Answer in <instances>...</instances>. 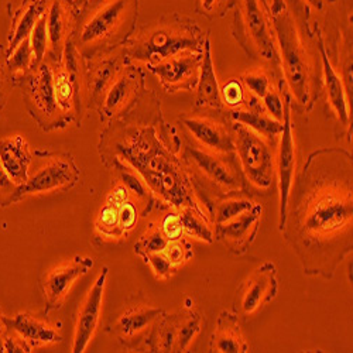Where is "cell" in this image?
Returning <instances> with one entry per match:
<instances>
[{
	"mask_svg": "<svg viewBox=\"0 0 353 353\" xmlns=\"http://www.w3.org/2000/svg\"><path fill=\"white\" fill-rule=\"evenodd\" d=\"M353 164L342 147H319L292 183L280 229L305 274L331 280L353 248Z\"/></svg>",
	"mask_w": 353,
	"mask_h": 353,
	"instance_id": "1",
	"label": "cell"
},
{
	"mask_svg": "<svg viewBox=\"0 0 353 353\" xmlns=\"http://www.w3.org/2000/svg\"><path fill=\"white\" fill-rule=\"evenodd\" d=\"M181 149L179 132L160 113L150 125L109 123L99 144L105 164L117 161L133 170L157 202L176 210L191 208L212 223L195 192Z\"/></svg>",
	"mask_w": 353,
	"mask_h": 353,
	"instance_id": "2",
	"label": "cell"
},
{
	"mask_svg": "<svg viewBox=\"0 0 353 353\" xmlns=\"http://www.w3.org/2000/svg\"><path fill=\"white\" fill-rule=\"evenodd\" d=\"M139 0H90L79 12L72 41L83 60L122 48L136 30Z\"/></svg>",
	"mask_w": 353,
	"mask_h": 353,
	"instance_id": "3",
	"label": "cell"
},
{
	"mask_svg": "<svg viewBox=\"0 0 353 353\" xmlns=\"http://www.w3.org/2000/svg\"><path fill=\"white\" fill-rule=\"evenodd\" d=\"M279 50L284 83L301 112H310L316 98V74L312 55L296 16L285 0H272L269 12Z\"/></svg>",
	"mask_w": 353,
	"mask_h": 353,
	"instance_id": "4",
	"label": "cell"
},
{
	"mask_svg": "<svg viewBox=\"0 0 353 353\" xmlns=\"http://www.w3.org/2000/svg\"><path fill=\"white\" fill-rule=\"evenodd\" d=\"M207 39L194 20L172 12L134 30L123 50L132 63L153 65L180 54H201Z\"/></svg>",
	"mask_w": 353,
	"mask_h": 353,
	"instance_id": "5",
	"label": "cell"
},
{
	"mask_svg": "<svg viewBox=\"0 0 353 353\" xmlns=\"http://www.w3.org/2000/svg\"><path fill=\"white\" fill-rule=\"evenodd\" d=\"M181 157L210 218L216 201L232 194L249 192L234 153H215L195 143H187L181 149Z\"/></svg>",
	"mask_w": 353,
	"mask_h": 353,
	"instance_id": "6",
	"label": "cell"
},
{
	"mask_svg": "<svg viewBox=\"0 0 353 353\" xmlns=\"http://www.w3.org/2000/svg\"><path fill=\"white\" fill-rule=\"evenodd\" d=\"M230 133L248 190L257 192L273 190L277 181L274 145L239 122L232 121Z\"/></svg>",
	"mask_w": 353,
	"mask_h": 353,
	"instance_id": "7",
	"label": "cell"
},
{
	"mask_svg": "<svg viewBox=\"0 0 353 353\" xmlns=\"http://www.w3.org/2000/svg\"><path fill=\"white\" fill-rule=\"evenodd\" d=\"M232 34L249 57L280 65L272 21L261 0H239L233 16Z\"/></svg>",
	"mask_w": 353,
	"mask_h": 353,
	"instance_id": "8",
	"label": "cell"
},
{
	"mask_svg": "<svg viewBox=\"0 0 353 353\" xmlns=\"http://www.w3.org/2000/svg\"><path fill=\"white\" fill-rule=\"evenodd\" d=\"M19 85L21 88L24 105L41 130L64 129L70 123L67 116L58 106L54 91L52 68L47 57L43 61L34 64L20 79Z\"/></svg>",
	"mask_w": 353,
	"mask_h": 353,
	"instance_id": "9",
	"label": "cell"
},
{
	"mask_svg": "<svg viewBox=\"0 0 353 353\" xmlns=\"http://www.w3.org/2000/svg\"><path fill=\"white\" fill-rule=\"evenodd\" d=\"M79 181V170L70 153L34 150L27 181L17 188L16 202L26 195L72 188Z\"/></svg>",
	"mask_w": 353,
	"mask_h": 353,
	"instance_id": "10",
	"label": "cell"
},
{
	"mask_svg": "<svg viewBox=\"0 0 353 353\" xmlns=\"http://www.w3.org/2000/svg\"><path fill=\"white\" fill-rule=\"evenodd\" d=\"M181 126L190 133L194 143L215 153H234L230 133V117L223 110L195 108L179 117Z\"/></svg>",
	"mask_w": 353,
	"mask_h": 353,
	"instance_id": "11",
	"label": "cell"
},
{
	"mask_svg": "<svg viewBox=\"0 0 353 353\" xmlns=\"http://www.w3.org/2000/svg\"><path fill=\"white\" fill-rule=\"evenodd\" d=\"M202 316L191 305L167 315L156 323L145 345L152 352H187L201 331Z\"/></svg>",
	"mask_w": 353,
	"mask_h": 353,
	"instance_id": "12",
	"label": "cell"
},
{
	"mask_svg": "<svg viewBox=\"0 0 353 353\" xmlns=\"http://www.w3.org/2000/svg\"><path fill=\"white\" fill-rule=\"evenodd\" d=\"M145 92L144 71L129 61L106 91L98 112L102 122L121 119L136 109Z\"/></svg>",
	"mask_w": 353,
	"mask_h": 353,
	"instance_id": "13",
	"label": "cell"
},
{
	"mask_svg": "<svg viewBox=\"0 0 353 353\" xmlns=\"http://www.w3.org/2000/svg\"><path fill=\"white\" fill-rule=\"evenodd\" d=\"M281 90L284 97V117H283V130L280 133L277 141V153H276V175L277 185L280 194V211H279V230L281 229L284 219L288 196L291 191V185L294 183V172H296V139L292 133V98L285 88L284 81L281 82Z\"/></svg>",
	"mask_w": 353,
	"mask_h": 353,
	"instance_id": "14",
	"label": "cell"
},
{
	"mask_svg": "<svg viewBox=\"0 0 353 353\" xmlns=\"http://www.w3.org/2000/svg\"><path fill=\"white\" fill-rule=\"evenodd\" d=\"M277 269L272 261H264L238 288L234 296V312L242 316L254 314L277 297Z\"/></svg>",
	"mask_w": 353,
	"mask_h": 353,
	"instance_id": "15",
	"label": "cell"
},
{
	"mask_svg": "<svg viewBox=\"0 0 353 353\" xmlns=\"http://www.w3.org/2000/svg\"><path fill=\"white\" fill-rule=\"evenodd\" d=\"M129 61L123 47L110 54L92 58V60H85V90L90 105L95 109L101 106L109 86Z\"/></svg>",
	"mask_w": 353,
	"mask_h": 353,
	"instance_id": "16",
	"label": "cell"
},
{
	"mask_svg": "<svg viewBox=\"0 0 353 353\" xmlns=\"http://www.w3.org/2000/svg\"><path fill=\"white\" fill-rule=\"evenodd\" d=\"M202 63L201 54H180L167 60L147 65L160 81L161 86L170 94L180 91H194L198 83Z\"/></svg>",
	"mask_w": 353,
	"mask_h": 353,
	"instance_id": "17",
	"label": "cell"
},
{
	"mask_svg": "<svg viewBox=\"0 0 353 353\" xmlns=\"http://www.w3.org/2000/svg\"><path fill=\"white\" fill-rule=\"evenodd\" d=\"M263 207L257 202L254 207L245 214L232 218L228 222L214 226V239L226 246V249L236 254H245L254 242L260 223Z\"/></svg>",
	"mask_w": 353,
	"mask_h": 353,
	"instance_id": "18",
	"label": "cell"
},
{
	"mask_svg": "<svg viewBox=\"0 0 353 353\" xmlns=\"http://www.w3.org/2000/svg\"><path fill=\"white\" fill-rule=\"evenodd\" d=\"M94 260L91 257L77 254L70 263L48 272L44 276L41 287L46 297V315L61 307L72 284L90 272Z\"/></svg>",
	"mask_w": 353,
	"mask_h": 353,
	"instance_id": "19",
	"label": "cell"
},
{
	"mask_svg": "<svg viewBox=\"0 0 353 353\" xmlns=\"http://www.w3.org/2000/svg\"><path fill=\"white\" fill-rule=\"evenodd\" d=\"M108 276H109V268L103 266L81 305L77 325H75L74 342L71 347L72 349L71 352L74 353L85 352L86 346L92 341V336L97 331L98 322H99L101 311H102L103 294H105Z\"/></svg>",
	"mask_w": 353,
	"mask_h": 353,
	"instance_id": "20",
	"label": "cell"
},
{
	"mask_svg": "<svg viewBox=\"0 0 353 353\" xmlns=\"http://www.w3.org/2000/svg\"><path fill=\"white\" fill-rule=\"evenodd\" d=\"M315 34H316V48L319 52L321 65H322V81H323V88H325L327 99L330 102L331 110L335 113L338 123L346 130H349V125L352 122V114H350L349 106H352V102L347 98L341 74L334 68L330 60L325 41H323L322 33L318 26H315Z\"/></svg>",
	"mask_w": 353,
	"mask_h": 353,
	"instance_id": "21",
	"label": "cell"
},
{
	"mask_svg": "<svg viewBox=\"0 0 353 353\" xmlns=\"http://www.w3.org/2000/svg\"><path fill=\"white\" fill-rule=\"evenodd\" d=\"M78 10L70 0H48L46 10L48 52L47 55L61 61L63 51L72 39Z\"/></svg>",
	"mask_w": 353,
	"mask_h": 353,
	"instance_id": "22",
	"label": "cell"
},
{
	"mask_svg": "<svg viewBox=\"0 0 353 353\" xmlns=\"http://www.w3.org/2000/svg\"><path fill=\"white\" fill-rule=\"evenodd\" d=\"M165 312L153 305L136 304L126 308L113 323V334L122 342H133L152 334L156 323L163 318Z\"/></svg>",
	"mask_w": 353,
	"mask_h": 353,
	"instance_id": "23",
	"label": "cell"
},
{
	"mask_svg": "<svg viewBox=\"0 0 353 353\" xmlns=\"http://www.w3.org/2000/svg\"><path fill=\"white\" fill-rule=\"evenodd\" d=\"M32 159L33 152L21 134L0 139V164L17 187L27 181Z\"/></svg>",
	"mask_w": 353,
	"mask_h": 353,
	"instance_id": "24",
	"label": "cell"
},
{
	"mask_svg": "<svg viewBox=\"0 0 353 353\" xmlns=\"http://www.w3.org/2000/svg\"><path fill=\"white\" fill-rule=\"evenodd\" d=\"M260 99L253 97L252 102H246V105L232 109L229 113L230 121L239 122L257 134H260L263 139H266L272 145H277L280 133L283 130V122H279L264 110L263 105L259 102Z\"/></svg>",
	"mask_w": 353,
	"mask_h": 353,
	"instance_id": "25",
	"label": "cell"
},
{
	"mask_svg": "<svg viewBox=\"0 0 353 353\" xmlns=\"http://www.w3.org/2000/svg\"><path fill=\"white\" fill-rule=\"evenodd\" d=\"M48 0H23L19 6L9 5L10 30L8 37V55L30 33L39 19L46 13Z\"/></svg>",
	"mask_w": 353,
	"mask_h": 353,
	"instance_id": "26",
	"label": "cell"
},
{
	"mask_svg": "<svg viewBox=\"0 0 353 353\" xmlns=\"http://www.w3.org/2000/svg\"><path fill=\"white\" fill-rule=\"evenodd\" d=\"M210 350L215 353H246L249 350L236 312L225 310L219 314L216 328L211 336Z\"/></svg>",
	"mask_w": 353,
	"mask_h": 353,
	"instance_id": "27",
	"label": "cell"
},
{
	"mask_svg": "<svg viewBox=\"0 0 353 353\" xmlns=\"http://www.w3.org/2000/svg\"><path fill=\"white\" fill-rule=\"evenodd\" d=\"M196 98L195 108H208L215 110H223L225 105L221 97V85L216 78L214 61H212V50L210 36L205 40L202 51V63L199 70V78L196 83Z\"/></svg>",
	"mask_w": 353,
	"mask_h": 353,
	"instance_id": "28",
	"label": "cell"
},
{
	"mask_svg": "<svg viewBox=\"0 0 353 353\" xmlns=\"http://www.w3.org/2000/svg\"><path fill=\"white\" fill-rule=\"evenodd\" d=\"M5 327L14 331L30 347L51 345L61 341V335L50 323L28 314H17L13 318L2 316Z\"/></svg>",
	"mask_w": 353,
	"mask_h": 353,
	"instance_id": "29",
	"label": "cell"
},
{
	"mask_svg": "<svg viewBox=\"0 0 353 353\" xmlns=\"http://www.w3.org/2000/svg\"><path fill=\"white\" fill-rule=\"evenodd\" d=\"M129 190L125 185L116 187L108 196L105 207L101 210L97 219V229L106 238H123L119 219V203L129 198Z\"/></svg>",
	"mask_w": 353,
	"mask_h": 353,
	"instance_id": "30",
	"label": "cell"
},
{
	"mask_svg": "<svg viewBox=\"0 0 353 353\" xmlns=\"http://www.w3.org/2000/svg\"><path fill=\"white\" fill-rule=\"evenodd\" d=\"M257 202L249 192H239L228 195L219 201H216L212 207L211 219L212 225H219L223 222L230 221L232 218H236L246 211L252 210Z\"/></svg>",
	"mask_w": 353,
	"mask_h": 353,
	"instance_id": "31",
	"label": "cell"
},
{
	"mask_svg": "<svg viewBox=\"0 0 353 353\" xmlns=\"http://www.w3.org/2000/svg\"><path fill=\"white\" fill-rule=\"evenodd\" d=\"M180 216L184 226V236L192 238L196 241H202L205 243H214V225L208 221L198 215L191 208H181Z\"/></svg>",
	"mask_w": 353,
	"mask_h": 353,
	"instance_id": "32",
	"label": "cell"
},
{
	"mask_svg": "<svg viewBox=\"0 0 353 353\" xmlns=\"http://www.w3.org/2000/svg\"><path fill=\"white\" fill-rule=\"evenodd\" d=\"M8 65L16 85H19L20 79L34 65V54L30 46V39L27 37L26 40H23L8 55Z\"/></svg>",
	"mask_w": 353,
	"mask_h": 353,
	"instance_id": "33",
	"label": "cell"
},
{
	"mask_svg": "<svg viewBox=\"0 0 353 353\" xmlns=\"http://www.w3.org/2000/svg\"><path fill=\"white\" fill-rule=\"evenodd\" d=\"M164 210L165 211L163 212L161 218H159V222H157V226L161 229L164 236L168 241H176V239L185 238L180 211L176 208L168 207V205H164Z\"/></svg>",
	"mask_w": 353,
	"mask_h": 353,
	"instance_id": "34",
	"label": "cell"
},
{
	"mask_svg": "<svg viewBox=\"0 0 353 353\" xmlns=\"http://www.w3.org/2000/svg\"><path fill=\"white\" fill-rule=\"evenodd\" d=\"M221 97L225 106L230 109H236L248 102L246 88L241 78H229L221 86Z\"/></svg>",
	"mask_w": 353,
	"mask_h": 353,
	"instance_id": "35",
	"label": "cell"
},
{
	"mask_svg": "<svg viewBox=\"0 0 353 353\" xmlns=\"http://www.w3.org/2000/svg\"><path fill=\"white\" fill-rule=\"evenodd\" d=\"M167 243L168 239L164 236L161 229L157 225H152L134 245V250L140 256L147 253H161Z\"/></svg>",
	"mask_w": 353,
	"mask_h": 353,
	"instance_id": "36",
	"label": "cell"
},
{
	"mask_svg": "<svg viewBox=\"0 0 353 353\" xmlns=\"http://www.w3.org/2000/svg\"><path fill=\"white\" fill-rule=\"evenodd\" d=\"M30 39V46L34 54V64L43 61L47 52H48V33H47V21H46V13L39 19L36 23L33 32L28 36Z\"/></svg>",
	"mask_w": 353,
	"mask_h": 353,
	"instance_id": "37",
	"label": "cell"
},
{
	"mask_svg": "<svg viewBox=\"0 0 353 353\" xmlns=\"http://www.w3.org/2000/svg\"><path fill=\"white\" fill-rule=\"evenodd\" d=\"M241 79L246 90H249V92L259 99H261L264 95H266L270 91V88L273 86L270 77L263 70L245 72Z\"/></svg>",
	"mask_w": 353,
	"mask_h": 353,
	"instance_id": "38",
	"label": "cell"
},
{
	"mask_svg": "<svg viewBox=\"0 0 353 353\" xmlns=\"http://www.w3.org/2000/svg\"><path fill=\"white\" fill-rule=\"evenodd\" d=\"M163 254L170 260V263L174 268H176L180 266V264L187 263L190 259H192L194 250H192V245L185 238H181L176 241H168V243L163 250Z\"/></svg>",
	"mask_w": 353,
	"mask_h": 353,
	"instance_id": "39",
	"label": "cell"
},
{
	"mask_svg": "<svg viewBox=\"0 0 353 353\" xmlns=\"http://www.w3.org/2000/svg\"><path fill=\"white\" fill-rule=\"evenodd\" d=\"M14 86H16V82L8 65L6 48L0 44V112H2L3 108L6 106Z\"/></svg>",
	"mask_w": 353,
	"mask_h": 353,
	"instance_id": "40",
	"label": "cell"
},
{
	"mask_svg": "<svg viewBox=\"0 0 353 353\" xmlns=\"http://www.w3.org/2000/svg\"><path fill=\"white\" fill-rule=\"evenodd\" d=\"M281 88V86H280ZM261 103L264 110H266L273 119L283 122L284 117V97H283V91L276 90V88H270V91L261 98Z\"/></svg>",
	"mask_w": 353,
	"mask_h": 353,
	"instance_id": "41",
	"label": "cell"
},
{
	"mask_svg": "<svg viewBox=\"0 0 353 353\" xmlns=\"http://www.w3.org/2000/svg\"><path fill=\"white\" fill-rule=\"evenodd\" d=\"M145 263H149L156 277L160 280H167L175 273V268L170 263V260L161 253H147L141 256Z\"/></svg>",
	"mask_w": 353,
	"mask_h": 353,
	"instance_id": "42",
	"label": "cell"
},
{
	"mask_svg": "<svg viewBox=\"0 0 353 353\" xmlns=\"http://www.w3.org/2000/svg\"><path fill=\"white\" fill-rule=\"evenodd\" d=\"M119 219H121V229L123 234H126L129 230L134 228L139 219V211L134 202H132L129 198L119 203Z\"/></svg>",
	"mask_w": 353,
	"mask_h": 353,
	"instance_id": "43",
	"label": "cell"
},
{
	"mask_svg": "<svg viewBox=\"0 0 353 353\" xmlns=\"http://www.w3.org/2000/svg\"><path fill=\"white\" fill-rule=\"evenodd\" d=\"M17 185L12 181L6 170L0 164V205H9L16 202Z\"/></svg>",
	"mask_w": 353,
	"mask_h": 353,
	"instance_id": "44",
	"label": "cell"
},
{
	"mask_svg": "<svg viewBox=\"0 0 353 353\" xmlns=\"http://www.w3.org/2000/svg\"><path fill=\"white\" fill-rule=\"evenodd\" d=\"M229 0H199V13L210 19L215 16H223V12L228 8Z\"/></svg>",
	"mask_w": 353,
	"mask_h": 353,
	"instance_id": "45",
	"label": "cell"
},
{
	"mask_svg": "<svg viewBox=\"0 0 353 353\" xmlns=\"http://www.w3.org/2000/svg\"><path fill=\"white\" fill-rule=\"evenodd\" d=\"M3 327H5V323L2 321V316H0V352H5V339L6 338H5V334H3Z\"/></svg>",
	"mask_w": 353,
	"mask_h": 353,
	"instance_id": "46",
	"label": "cell"
},
{
	"mask_svg": "<svg viewBox=\"0 0 353 353\" xmlns=\"http://www.w3.org/2000/svg\"><path fill=\"white\" fill-rule=\"evenodd\" d=\"M308 5H311L314 9L321 12L323 9V0H307Z\"/></svg>",
	"mask_w": 353,
	"mask_h": 353,
	"instance_id": "47",
	"label": "cell"
},
{
	"mask_svg": "<svg viewBox=\"0 0 353 353\" xmlns=\"http://www.w3.org/2000/svg\"><path fill=\"white\" fill-rule=\"evenodd\" d=\"M88 2H90V0H72V5L79 12Z\"/></svg>",
	"mask_w": 353,
	"mask_h": 353,
	"instance_id": "48",
	"label": "cell"
},
{
	"mask_svg": "<svg viewBox=\"0 0 353 353\" xmlns=\"http://www.w3.org/2000/svg\"><path fill=\"white\" fill-rule=\"evenodd\" d=\"M70 2H72V0H70Z\"/></svg>",
	"mask_w": 353,
	"mask_h": 353,
	"instance_id": "49",
	"label": "cell"
}]
</instances>
